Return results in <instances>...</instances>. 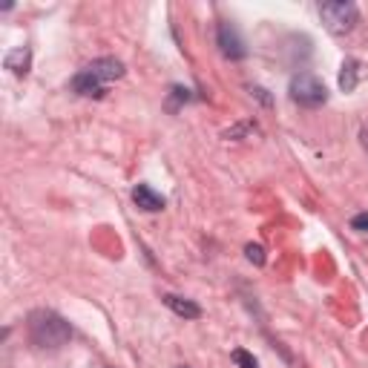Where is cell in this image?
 Masks as SVG:
<instances>
[{
  "label": "cell",
  "instance_id": "1",
  "mask_svg": "<svg viewBox=\"0 0 368 368\" xmlns=\"http://www.w3.org/2000/svg\"><path fill=\"white\" fill-rule=\"evenodd\" d=\"M72 337V328L63 317H58L55 311H32L29 314V340L38 348H61L66 345Z\"/></svg>",
  "mask_w": 368,
  "mask_h": 368
},
{
  "label": "cell",
  "instance_id": "2",
  "mask_svg": "<svg viewBox=\"0 0 368 368\" xmlns=\"http://www.w3.org/2000/svg\"><path fill=\"white\" fill-rule=\"evenodd\" d=\"M320 18L328 26V32L348 35L359 21V9L354 4H345V0H328V4H320Z\"/></svg>",
  "mask_w": 368,
  "mask_h": 368
},
{
  "label": "cell",
  "instance_id": "3",
  "mask_svg": "<svg viewBox=\"0 0 368 368\" xmlns=\"http://www.w3.org/2000/svg\"><path fill=\"white\" fill-rule=\"evenodd\" d=\"M290 98L297 104H303V107H320V104H325L328 90L317 75H311V72H300V75L290 78Z\"/></svg>",
  "mask_w": 368,
  "mask_h": 368
},
{
  "label": "cell",
  "instance_id": "4",
  "mask_svg": "<svg viewBox=\"0 0 368 368\" xmlns=\"http://www.w3.org/2000/svg\"><path fill=\"white\" fill-rule=\"evenodd\" d=\"M219 49H222V55L231 58V61H242V58L248 55L239 29H236L233 23H228V21L219 23Z\"/></svg>",
  "mask_w": 368,
  "mask_h": 368
},
{
  "label": "cell",
  "instance_id": "5",
  "mask_svg": "<svg viewBox=\"0 0 368 368\" xmlns=\"http://www.w3.org/2000/svg\"><path fill=\"white\" fill-rule=\"evenodd\" d=\"M84 69L90 72V75H95L101 84H112V81L124 78V63L118 58H98L90 66H84Z\"/></svg>",
  "mask_w": 368,
  "mask_h": 368
},
{
  "label": "cell",
  "instance_id": "6",
  "mask_svg": "<svg viewBox=\"0 0 368 368\" xmlns=\"http://www.w3.org/2000/svg\"><path fill=\"white\" fill-rule=\"evenodd\" d=\"M72 93L84 95V98H101L107 93V84H101L95 75H90L87 69H81L75 78H72Z\"/></svg>",
  "mask_w": 368,
  "mask_h": 368
},
{
  "label": "cell",
  "instance_id": "7",
  "mask_svg": "<svg viewBox=\"0 0 368 368\" xmlns=\"http://www.w3.org/2000/svg\"><path fill=\"white\" fill-rule=\"evenodd\" d=\"M132 201H135L141 210H147V213H156V210H162V207H164V199H162L153 187H147V184H135V190H132Z\"/></svg>",
  "mask_w": 368,
  "mask_h": 368
},
{
  "label": "cell",
  "instance_id": "8",
  "mask_svg": "<svg viewBox=\"0 0 368 368\" xmlns=\"http://www.w3.org/2000/svg\"><path fill=\"white\" fill-rule=\"evenodd\" d=\"M164 305L173 311V314H179V317H184V320H199L201 317V308L193 303V300H184V297H176V293H164Z\"/></svg>",
  "mask_w": 368,
  "mask_h": 368
},
{
  "label": "cell",
  "instance_id": "9",
  "mask_svg": "<svg viewBox=\"0 0 368 368\" xmlns=\"http://www.w3.org/2000/svg\"><path fill=\"white\" fill-rule=\"evenodd\" d=\"M359 78H362V63L354 61V58H348V61L342 63V72H340V90H342V93L357 90Z\"/></svg>",
  "mask_w": 368,
  "mask_h": 368
},
{
  "label": "cell",
  "instance_id": "10",
  "mask_svg": "<svg viewBox=\"0 0 368 368\" xmlns=\"http://www.w3.org/2000/svg\"><path fill=\"white\" fill-rule=\"evenodd\" d=\"M29 61H32V52L26 49V46H18V49H12L9 55H6V69H12L15 75H26L29 72Z\"/></svg>",
  "mask_w": 368,
  "mask_h": 368
},
{
  "label": "cell",
  "instance_id": "11",
  "mask_svg": "<svg viewBox=\"0 0 368 368\" xmlns=\"http://www.w3.org/2000/svg\"><path fill=\"white\" fill-rule=\"evenodd\" d=\"M193 95H190V90H184V87H173V93H170V110H176L179 104H187Z\"/></svg>",
  "mask_w": 368,
  "mask_h": 368
},
{
  "label": "cell",
  "instance_id": "12",
  "mask_svg": "<svg viewBox=\"0 0 368 368\" xmlns=\"http://www.w3.org/2000/svg\"><path fill=\"white\" fill-rule=\"evenodd\" d=\"M233 362H239L242 368H259V362H256L248 351H242V348H236V351H233Z\"/></svg>",
  "mask_w": 368,
  "mask_h": 368
},
{
  "label": "cell",
  "instance_id": "13",
  "mask_svg": "<svg viewBox=\"0 0 368 368\" xmlns=\"http://www.w3.org/2000/svg\"><path fill=\"white\" fill-rule=\"evenodd\" d=\"M245 253H248V259H251L253 265H265V251H262V245H248Z\"/></svg>",
  "mask_w": 368,
  "mask_h": 368
},
{
  "label": "cell",
  "instance_id": "14",
  "mask_svg": "<svg viewBox=\"0 0 368 368\" xmlns=\"http://www.w3.org/2000/svg\"><path fill=\"white\" fill-rule=\"evenodd\" d=\"M351 228H354V231H368V213H357V216L351 219Z\"/></svg>",
  "mask_w": 368,
  "mask_h": 368
},
{
  "label": "cell",
  "instance_id": "15",
  "mask_svg": "<svg viewBox=\"0 0 368 368\" xmlns=\"http://www.w3.org/2000/svg\"><path fill=\"white\" fill-rule=\"evenodd\" d=\"M362 147H365V150H368V127L362 130Z\"/></svg>",
  "mask_w": 368,
  "mask_h": 368
}]
</instances>
